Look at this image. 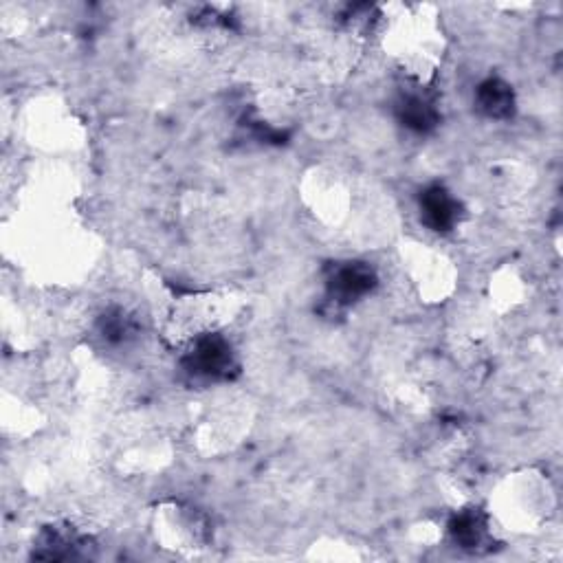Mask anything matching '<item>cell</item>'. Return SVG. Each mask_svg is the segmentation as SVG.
<instances>
[{"label":"cell","mask_w":563,"mask_h":563,"mask_svg":"<svg viewBox=\"0 0 563 563\" xmlns=\"http://www.w3.org/2000/svg\"><path fill=\"white\" fill-rule=\"evenodd\" d=\"M185 361L187 370L196 377L227 379L231 368H234V350L223 335L205 333L194 339V348Z\"/></svg>","instance_id":"6da1fadb"},{"label":"cell","mask_w":563,"mask_h":563,"mask_svg":"<svg viewBox=\"0 0 563 563\" xmlns=\"http://www.w3.org/2000/svg\"><path fill=\"white\" fill-rule=\"evenodd\" d=\"M377 286V275L363 262L339 264L328 278L330 300L337 304H350L366 297Z\"/></svg>","instance_id":"7a4b0ae2"},{"label":"cell","mask_w":563,"mask_h":563,"mask_svg":"<svg viewBox=\"0 0 563 563\" xmlns=\"http://www.w3.org/2000/svg\"><path fill=\"white\" fill-rule=\"evenodd\" d=\"M421 214L429 229L447 234L460 223V203L445 187L434 185L421 196Z\"/></svg>","instance_id":"3957f363"},{"label":"cell","mask_w":563,"mask_h":563,"mask_svg":"<svg viewBox=\"0 0 563 563\" xmlns=\"http://www.w3.org/2000/svg\"><path fill=\"white\" fill-rule=\"evenodd\" d=\"M478 104L489 117H506L513 108L511 86L500 80H489L480 86Z\"/></svg>","instance_id":"277c9868"},{"label":"cell","mask_w":563,"mask_h":563,"mask_svg":"<svg viewBox=\"0 0 563 563\" xmlns=\"http://www.w3.org/2000/svg\"><path fill=\"white\" fill-rule=\"evenodd\" d=\"M449 531L462 548L476 550L484 544V539H487V522H484L476 511H465L451 522Z\"/></svg>","instance_id":"5b68a950"},{"label":"cell","mask_w":563,"mask_h":563,"mask_svg":"<svg viewBox=\"0 0 563 563\" xmlns=\"http://www.w3.org/2000/svg\"><path fill=\"white\" fill-rule=\"evenodd\" d=\"M401 119L416 132H427L436 126V108L425 95H410L401 104Z\"/></svg>","instance_id":"8992f818"}]
</instances>
